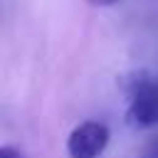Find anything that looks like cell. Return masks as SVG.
I'll use <instances>...</instances> for the list:
<instances>
[{"mask_svg":"<svg viewBox=\"0 0 158 158\" xmlns=\"http://www.w3.org/2000/svg\"><path fill=\"white\" fill-rule=\"evenodd\" d=\"M123 89L128 94L126 123L136 131L158 126V81L146 72H133L131 79L123 81Z\"/></svg>","mask_w":158,"mask_h":158,"instance_id":"1","label":"cell"},{"mask_svg":"<svg viewBox=\"0 0 158 158\" xmlns=\"http://www.w3.org/2000/svg\"><path fill=\"white\" fill-rule=\"evenodd\" d=\"M109 126L101 121H84L72 128L67 138V156L69 158H99L109 146Z\"/></svg>","mask_w":158,"mask_h":158,"instance_id":"2","label":"cell"},{"mask_svg":"<svg viewBox=\"0 0 158 158\" xmlns=\"http://www.w3.org/2000/svg\"><path fill=\"white\" fill-rule=\"evenodd\" d=\"M0 158H22V153L17 148H12V146H2L0 148Z\"/></svg>","mask_w":158,"mask_h":158,"instance_id":"3","label":"cell"},{"mask_svg":"<svg viewBox=\"0 0 158 158\" xmlns=\"http://www.w3.org/2000/svg\"><path fill=\"white\" fill-rule=\"evenodd\" d=\"M143 158H158V141L148 143V148L143 151Z\"/></svg>","mask_w":158,"mask_h":158,"instance_id":"4","label":"cell"},{"mask_svg":"<svg viewBox=\"0 0 158 158\" xmlns=\"http://www.w3.org/2000/svg\"><path fill=\"white\" fill-rule=\"evenodd\" d=\"M91 5H99V7H106V5H114L116 0H89Z\"/></svg>","mask_w":158,"mask_h":158,"instance_id":"5","label":"cell"}]
</instances>
